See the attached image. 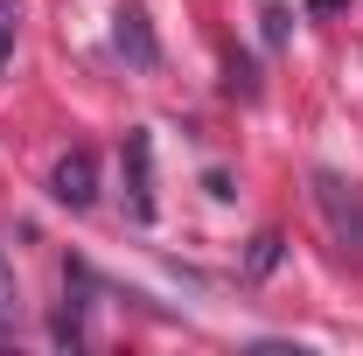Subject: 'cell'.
Masks as SVG:
<instances>
[{
	"instance_id": "obj_1",
	"label": "cell",
	"mask_w": 363,
	"mask_h": 356,
	"mask_svg": "<svg viewBox=\"0 0 363 356\" xmlns=\"http://www.w3.org/2000/svg\"><path fill=\"white\" fill-rule=\"evenodd\" d=\"M308 196H315L321 223H328V238H335V252H350V259H363V189L342 168H315L308 175Z\"/></svg>"
},
{
	"instance_id": "obj_2",
	"label": "cell",
	"mask_w": 363,
	"mask_h": 356,
	"mask_svg": "<svg viewBox=\"0 0 363 356\" xmlns=\"http://www.w3.org/2000/svg\"><path fill=\"white\" fill-rule=\"evenodd\" d=\"M119 161H126V217H133V223H154V133L133 126L126 147H119Z\"/></svg>"
},
{
	"instance_id": "obj_3",
	"label": "cell",
	"mask_w": 363,
	"mask_h": 356,
	"mask_svg": "<svg viewBox=\"0 0 363 356\" xmlns=\"http://www.w3.org/2000/svg\"><path fill=\"white\" fill-rule=\"evenodd\" d=\"M49 196H56L63 210H91V203H98V154H91V147H70V154L49 168Z\"/></svg>"
},
{
	"instance_id": "obj_4",
	"label": "cell",
	"mask_w": 363,
	"mask_h": 356,
	"mask_svg": "<svg viewBox=\"0 0 363 356\" xmlns=\"http://www.w3.org/2000/svg\"><path fill=\"white\" fill-rule=\"evenodd\" d=\"M112 49L133 63V70H161V43H154V28H147V7H119L112 14Z\"/></svg>"
},
{
	"instance_id": "obj_5",
	"label": "cell",
	"mask_w": 363,
	"mask_h": 356,
	"mask_svg": "<svg viewBox=\"0 0 363 356\" xmlns=\"http://www.w3.org/2000/svg\"><path fill=\"white\" fill-rule=\"evenodd\" d=\"M14 328H21V287H14V272L0 259V343H14Z\"/></svg>"
},
{
	"instance_id": "obj_6",
	"label": "cell",
	"mask_w": 363,
	"mask_h": 356,
	"mask_svg": "<svg viewBox=\"0 0 363 356\" xmlns=\"http://www.w3.org/2000/svg\"><path fill=\"white\" fill-rule=\"evenodd\" d=\"M272 259H279V230H266V238L252 245V272H272Z\"/></svg>"
},
{
	"instance_id": "obj_7",
	"label": "cell",
	"mask_w": 363,
	"mask_h": 356,
	"mask_svg": "<svg viewBox=\"0 0 363 356\" xmlns=\"http://www.w3.org/2000/svg\"><path fill=\"white\" fill-rule=\"evenodd\" d=\"M286 21H294L286 7H266V43H279V35H286Z\"/></svg>"
},
{
	"instance_id": "obj_8",
	"label": "cell",
	"mask_w": 363,
	"mask_h": 356,
	"mask_svg": "<svg viewBox=\"0 0 363 356\" xmlns=\"http://www.w3.org/2000/svg\"><path fill=\"white\" fill-rule=\"evenodd\" d=\"M7 49H14V14H0V63H7Z\"/></svg>"
},
{
	"instance_id": "obj_9",
	"label": "cell",
	"mask_w": 363,
	"mask_h": 356,
	"mask_svg": "<svg viewBox=\"0 0 363 356\" xmlns=\"http://www.w3.org/2000/svg\"><path fill=\"white\" fill-rule=\"evenodd\" d=\"M0 14H14V0H0Z\"/></svg>"
}]
</instances>
